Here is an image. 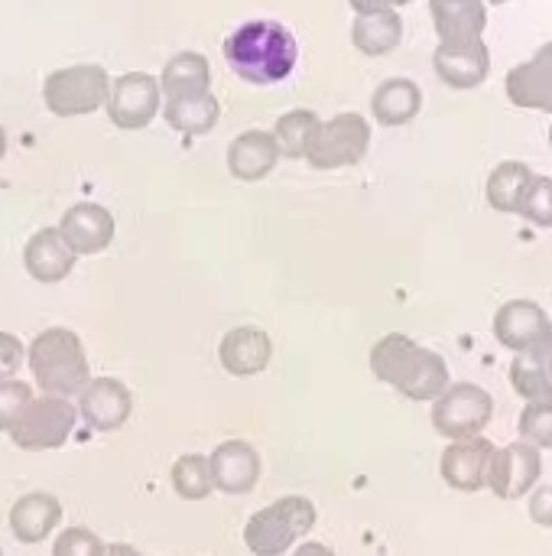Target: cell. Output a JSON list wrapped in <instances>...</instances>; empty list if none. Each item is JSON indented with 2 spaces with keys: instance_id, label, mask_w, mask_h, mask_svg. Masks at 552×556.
I'll use <instances>...</instances> for the list:
<instances>
[{
  "instance_id": "obj_9",
  "label": "cell",
  "mask_w": 552,
  "mask_h": 556,
  "mask_svg": "<svg viewBox=\"0 0 552 556\" xmlns=\"http://www.w3.org/2000/svg\"><path fill=\"white\" fill-rule=\"evenodd\" d=\"M107 98H111L107 101L111 121L117 127L137 130V127L150 124L159 111V78H153L146 72H127L111 85Z\"/></svg>"
},
{
  "instance_id": "obj_23",
  "label": "cell",
  "mask_w": 552,
  "mask_h": 556,
  "mask_svg": "<svg viewBox=\"0 0 552 556\" xmlns=\"http://www.w3.org/2000/svg\"><path fill=\"white\" fill-rule=\"evenodd\" d=\"M208 62L202 52H176L159 78V88L166 98H185V94H205L208 91Z\"/></svg>"
},
{
  "instance_id": "obj_39",
  "label": "cell",
  "mask_w": 552,
  "mask_h": 556,
  "mask_svg": "<svg viewBox=\"0 0 552 556\" xmlns=\"http://www.w3.org/2000/svg\"><path fill=\"white\" fill-rule=\"evenodd\" d=\"M293 556H335L325 544H299L296 551H293Z\"/></svg>"
},
{
  "instance_id": "obj_37",
  "label": "cell",
  "mask_w": 552,
  "mask_h": 556,
  "mask_svg": "<svg viewBox=\"0 0 552 556\" xmlns=\"http://www.w3.org/2000/svg\"><path fill=\"white\" fill-rule=\"evenodd\" d=\"M534 349V355L540 358V365H543V371H547V378L552 381V326L547 329V336L537 342V345H530Z\"/></svg>"
},
{
  "instance_id": "obj_28",
  "label": "cell",
  "mask_w": 552,
  "mask_h": 556,
  "mask_svg": "<svg viewBox=\"0 0 552 556\" xmlns=\"http://www.w3.org/2000/svg\"><path fill=\"white\" fill-rule=\"evenodd\" d=\"M316 127H319V117H316L312 111H303V108H299V111H290V114H283V117L277 121L273 140H277L280 153L299 160V156H306Z\"/></svg>"
},
{
  "instance_id": "obj_21",
  "label": "cell",
  "mask_w": 552,
  "mask_h": 556,
  "mask_svg": "<svg viewBox=\"0 0 552 556\" xmlns=\"http://www.w3.org/2000/svg\"><path fill=\"white\" fill-rule=\"evenodd\" d=\"M442 42H482L485 3L482 0H429Z\"/></svg>"
},
{
  "instance_id": "obj_20",
  "label": "cell",
  "mask_w": 552,
  "mask_h": 556,
  "mask_svg": "<svg viewBox=\"0 0 552 556\" xmlns=\"http://www.w3.org/2000/svg\"><path fill=\"white\" fill-rule=\"evenodd\" d=\"M547 329H550L547 313L530 300H514V303L501 306V313L495 319L498 339L514 352H524V349L537 345L547 336Z\"/></svg>"
},
{
  "instance_id": "obj_2",
  "label": "cell",
  "mask_w": 552,
  "mask_h": 556,
  "mask_svg": "<svg viewBox=\"0 0 552 556\" xmlns=\"http://www.w3.org/2000/svg\"><path fill=\"white\" fill-rule=\"evenodd\" d=\"M224 55L238 75L257 85L280 81L296 65V36L277 20H251L224 39Z\"/></svg>"
},
{
  "instance_id": "obj_36",
  "label": "cell",
  "mask_w": 552,
  "mask_h": 556,
  "mask_svg": "<svg viewBox=\"0 0 552 556\" xmlns=\"http://www.w3.org/2000/svg\"><path fill=\"white\" fill-rule=\"evenodd\" d=\"M530 518L540 528H552V485H543V489L534 492V498H530Z\"/></svg>"
},
{
  "instance_id": "obj_12",
  "label": "cell",
  "mask_w": 552,
  "mask_h": 556,
  "mask_svg": "<svg viewBox=\"0 0 552 556\" xmlns=\"http://www.w3.org/2000/svg\"><path fill=\"white\" fill-rule=\"evenodd\" d=\"M208 472H211V489L224 495H247L254 492L260 479V456L251 443L244 440H228L208 456Z\"/></svg>"
},
{
  "instance_id": "obj_35",
  "label": "cell",
  "mask_w": 552,
  "mask_h": 556,
  "mask_svg": "<svg viewBox=\"0 0 552 556\" xmlns=\"http://www.w3.org/2000/svg\"><path fill=\"white\" fill-rule=\"evenodd\" d=\"M23 358H26L23 342L10 332H0V381H10L20 371Z\"/></svg>"
},
{
  "instance_id": "obj_29",
  "label": "cell",
  "mask_w": 552,
  "mask_h": 556,
  "mask_svg": "<svg viewBox=\"0 0 552 556\" xmlns=\"http://www.w3.org/2000/svg\"><path fill=\"white\" fill-rule=\"evenodd\" d=\"M172 489L185 502H202L211 495V472H208V456L189 453L179 456L172 466Z\"/></svg>"
},
{
  "instance_id": "obj_43",
  "label": "cell",
  "mask_w": 552,
  "mask_h": 556,
  "mask_svg": "<svg viewBox=\"0 0 552 556\" xmlns=\"http://www.w3.org/2000/svg\"><path fill=\"white\" fill-rule=\"evenodd\" d=\"M0 556H3V551H0Z\"/></svg>"
},
{
  "instance_id": "obj_4",
  "label": "cell",
  "mask_w": 552,
  "mask_h": 556,
  "mask_svg": "<svg viewBox=\"0 0 552 556\" xmlns=\"http://www.w3.org/2000/svg\"><path fill=\"white\" fill-rule=\"evenodd\" d=\"M312 528H316V505L303 495H286L260 508L247 521L244 544L254 556H283Z\"/></svg>"
},
{
  "instance_id": "obj_33",
  "label": "cell",
  "mask_w": 552,
  "mask_h": 556,
  "mask_svg": "<svg viewBox=\"0 0 552 556\" xmlns=\"http://www.w3.org/2000/svg\"><path fill=\"white\" fill-rule=\"evenodd\" d=\"M104 554V544L94 531L88 528H65L59 538H55V547L52 556H101Z\"/></svg>"
},
{
  "instance_id": "obj_18",
  "label": "cell",
  "mask_w": 552,
  "mask_h": 556,
  "mask_svg": "<svg viewBox=\"0 0 552 556\" xmlns=\"http://www.w3.org/2000/svg\"><path fill=\"white\" fill-rule=\"evenodd\" d=\"M508 94L524 108L552 111V42L508 75Z\"/></svg>"
},
{
  "instance_id": "obj_14",
  "label": "cell",
  "mask_w": 552,
  "mask_h": 556,
  "mask_svg": "<svg viewBox=\"0 0 552 556\" xmlns=\"http://www.w3.org/2000/svg\"><path fill=\"white\" fill-rule=\"evenodd\" d=\"M270 358H273V342L264 329H254V326L231 329L218 345V362L234 378L260 375L270 365Z\"/></svg>"
},
{
  "instance_id": "obj_5",
  "label": "cell",
  "mask_w": 552,
  "mask_h": 556,
  "mask_svg": "<svg viewBox=\"0 0 552 556\" xmlns=\"http://www.w3.org/2000/svg\"><path fill=\"white\" fill-rule=\"evenodd\" d=\"M78 420V410L68 401L59 397H33L20 420L10 430V440L16 450L26 453H42V450H59L72 437Z\"/></svg>"
},
{
  "instance_id": "obj_26",
  "label": "cell",
  "mask_w": 552,
  "mask_h": 556,
  "mask_svg": "<svg viewBox=\"0 0 552 556\" xmlns=\"http://www.w3.org/2000/svg\"><path fill=\"white\" fill-rule=\"evenodd\" d=\"M420 111V88L410 78H390L374 91V114L381 124H407Z\"/></svg>"
},
{
  "instance_id": "obj_6",
  "label": "cell",
  "mask_w": 552,
  "mask_h": 556,
  "mask_svg": "<svg viewBox=\"0 0 552 556\" xmlns=\"http://www.w3.org/2000/svg\"><path fill=\"white\" fill-rule=\"evenodd\" d=\"M371 143V127L361 114L345 111L335 114L332 121H319L312 143L306 150V160L316 169H338V166H351L364 156Z\"/></svg>"
},
{
  "instance_id": "obj_15",
  "label": "cell",
  "mask_w": 552,
  "mask_h": 556,
  "mask_svg": "<svg viewBox=\"0 0 552 556\" xmlns=\"http://www.w3.org/2000/svg\"><path fill=\"white\" fill-rule=\"evenodd\" d=\"M491 456H495V446L488 440L482 437L459 440L442 453V479L459 492H478L488 485Z\"/></svg>"
},
{
  "instance_id": "obj_41",
  "label": "cell",
  "mask_w": 552,
  "mask_h": 556,
  "mask_svg": "<svg viewBox=\"0 0 552 556\" xmlns=\"http://www.w3.org/2000/svg\"><path fill=\"white\" fill-rule=\"evenodd\" d=\"M3 150H7V137H3V127H0V156H3Z\"/></svg>"
},
{
  "instance_id": "obj_40",
  "label": "cell",
  "mask_w": 552,
  "mask_h": 556,
  "mask_svg": "<svg viewBox=\"0 0 552 556\" xmlns=\"http://www.w3.org/2000/svg\"><path fill=\"white\" fill-rule=\"evenodd\" d=\"M101 556H143V554H137L130 544H111V547H104V554Z\"/></svg>"
},
{
  "instance_id": "obj_25",
  "label": "cell",
  "mask_w": 552,
  "mask_h": 556,
  "mask_svg": "<svg viewBox=\"0 0 552 556\" xmlns=\"http://www.w3.org/2000/svg\"><path fill=\"white\" fill-rule=\"evenodd\" d=\"M534 173L524 166V163H501L491 179H488V199L495 208L501 212H521L524 208V199L534 186Z\"/></svg>"
},
{
  "instance_id": "obj_27",
  "label": "cell",
  "mask_w": 552,
  "mask_h": 556,
  "mask_svg": "<svg viewBox=\"0 0 552 556\" xmlns=\"http://www.w3.org/2000/svg\"><path fill=\"white\" fill-rule=\"evenodd\" d=\"M400 33H403V23H400V13L397 10H377V13H361L355 20V42L364 49V52H387L390 46L400 42Z\"/></svg>"
},
{
  "instance_id": "obj_19",
  "label": "cell",
  "mask_w": 552,
  "mask_h": 556,
  "mask_svg": "<svg viewBox=\"0 0 552 556\" xmlns=\"http://www.w3.org/2000/svg\"><path fill=\"white\" fill-rule=\"evenodd\" d=\"M277 160H280V147L267 130H247L228 147V169L244 182L264 179L277 166Z\"/></svg>"
},
{
  "instance_id": "obj_17",
  "label": "cell",
  "mask_w": 552,
  "mask_h": 556,
  "mask_svg": "<svg viewBox=\"0 0 552 556\" xmlns=\"http://www.w3.org/2000/svg\"><path fill=\"white\" fill-rule=\"evenodd\" d=\"M62 521V505L46 492H29L10 508V531L20 544H42Z\"/></svg>"
},
{
  "instance_id": "obj_42",
  "label": "cell",
  "mask_w": 552,
  "mask_h": 556,
  "mask_svg": "<svg viewBox=\"0 0 552 556\" xmlns=\"http://www.w3.org/2000/svg\"><path fill=\"white\" fill-rule=\"evenodd\" d=\"M550 140H552V130H550Z\"/></svg>"
},
{
  "instance_id": "obj_10",
  "label": "cell",
  "mask_w": 552,
  "mask_h": 556,
  "mask_svg": "<svg viewBox=\"0 0 552 556\" xmlns=\"http://www.w3.org/2000/svg\"><path fill=\"white\" fill-rule=\"evenodd\" d=\"M130 410H133V397L127 384L117 378H91L88 388L78 394V414L98 433L120 430L130 420Z\"/></svg>"
},
{
  "instance_id": "obj_3",
  "label": "cell",
  "mask_w": 552,
  "mask_h": 556,
  "mask_svg": "<svg viewBox=\"0 0 552 556\" xmlns=\"http://www.w3.org/2000/svg\"><path fill=\"white\" fill-rule=\"evenodd\" d=\"M26 362H29L33 381L42 391V397L68 401V397H78L91 381L88 355H85L78 332L62 329V326L39 332L29 342Z\"/></svg>"
},
{
  "instance_id": "obj_7",
  "label": "cell",
  "mask_w": 552,
  "mask_h": 556,
  "mask_svg": "<svg viewBox=\"0 0 552 556\" xmlns=\"http://www.w3.org/2000/svg\"><path fill=\"white\" fill-rule=\"evenodd\" d=\"M495 414L491 394L478 384H452L436 397L433 424L449 440H475Z\"/></svg>"
},
{
  "instance_id": "obj_34",
  "label": "cell",
  "mask_w": 552,
  "mask_h": 556,
  "mask_svg": "<svg viewBox=\"0 0 552 556\" xmlns=\"http://www.w3.org/2000/svg\"><path fill=\"white\" fill-rule=\"evenodd\" d=\"M521 215H527L534 225H543V228H550L552 225V179H547V176H537V179H534V186H530V192H527V199H524V208H521Z\"/></svg>"
},
{
  "instance_id": "obj_24",
  "label": "cell",
  "mask_w": 552,
  "mask_h": 556,
  "mask_svg": "<svg viewBox=\"0 0 552 556\" xmlns=\"http://www.w3.org/2000/svg\"><path fill=\"white\" fill-rule=\"evenodd\" d=\"M163 117L182 130V134H205L218 121V101L211 91L205 94H185V98H169L163 108Z\"/></svg>"
},
{
  "instance_id": "obj_8",
  "label": "cell",
  "mask_w": 552,
  "mask_h": 556,
  "mask_svg": "<svg viewBox=\"0 0 552 556\" xmlns=\"http://www.w3.org/2000/svg\"><path fill=\"white\" fill-rule=\"evenodd\" d=\"M107 98V72L94 62L59 68L46 78V104L55 114H88Z\"/></svg>"
},
{
  "instance_id": "obj_16",
  "label": "cell",
  "mask_w": 552,
  "mask_h": 556,
  "mask_svg": "<svg viewBox=\"0 0 552 556\" xmlns=\"http://www.w3.org/2000/svg\"><path fill=\"white\" fill-rule=\"evenodd\" d=\"M75 261L78 257L62 241L59 228H39L26 241V248H23V267L39 283H59V280H65L72 274V267H75Z\"/></svg>"
},
{
  "instance_id": "obj_22",
  "label": "cell",
  "mask_w": 552,
  "mask_h": 556,
  "mask_svg": "<svg viewBox=\"0 0 552 556\" xmlns=\"http://www.w3.org/2000/svg\"><path fill=\"white\" fill-rule=\"evenodd\" d=\"M436 68L452 85H478L488 75V49L482 42H442L436 49Z\"/></svg>"
},
{
  "instance_id": "obj_30",
  "label": "cell",
  "mask_w": 552,
  "mask_h": 556,
  "mask_svg": "<svg viewBox=\"0 0 552 556\" xmlns=\"http://www.w3.org/2000/svg\"><path fill=\"white\" fill-rule=\"evenodd\" d=\"M511 378H514V388L524 397H530V401H550L552 397V381L547 378L540 358L534 355V349L517 352V362L511 368Z\"/></svg>"
},
{
  "instance_id": "obj_38",
  "label": "cell",
  "mask_w": 552,
  "mask_h": 556,
  "mask_svg": "<svg viewBox=\"0 0 552 556\" xmlns=\"http://www.w3.org/2000/svg\"><path fill=\"white\" fill-rule=\"evenodd\" d=\"M361 13H377V10H390V3H400V0H351Z\"/></svg>"
},
{
  "instance_id": "obj_11",
  "label": "cell",
  "mask_w": 552,
  "mask_h": 556,
  "mask_svg": "<svg viewBox=\"0 0 552 556\" xmlns=\"http://www.w3.org/2000/svg\"><path fill=\"white\" fill-rule=\"evenodd\" d=\"M62 241L72 248L75 257H91L111 248L114 241V215L104 205L94 202H78L72 205L62 222H59Z\"/></svg>"
},
{
  "instance_id": "obj_32",
  "label": "cell",
  "mask_w": 552,
  "mask_h": 556,
  "mask_svg": "<svg viewBox=\"0 0 552 556\" xmlns=\"http://www.w3.org/2000/svg\"><path fill=\"white\" fill-rule=\"evenodd\" d=\"M33 388L26 381H0V433H10L13 424L20 420V414L26 410V404L33 401Z\"/></svg>"
},
{
  "instance_id": "obj_31",
  "label": "cell",
  "mask_w": 552,
  "mask_h": 556,
  "mask_svg": "<svg viewBox=\"0 0 552 556\" xmlns=\"http://www.w3.org/2000/svg\"><path fill=\"white\" fill-rule=\"evenodd\" d=\"M521 437L534 450H550L552 446V397L550 401H530L524 417H521Z\"/></svg>"
},
{
  "instance_id": "obj_1",
  "label": "cell",
  "mask_w": 552,
  "mask_h": 556,
  "mask_svg": "<svg viewBox=\"0 0 552 556\" xmlns=\"http://www.w3.org/2000/svg\"><path fill=\"white\" fill-rule=\"evenodd\" d=\"M371 371L410 401H433L449 388V368L442 355L416 345L400 332L384 336L371 349Z\"/></svg>"
},
{
  "instance_id": "obj_13",
  "label": "cell",
  "mask_w": 552,
  "mask_h": 556,
  "mask_svg": "<svg viewBox=\"0 0 552 556\" xmlns=\"http://www.w3.org/2000/svg\"><path fill=\"white\" fill-rule=\"evenodd\" d=\"M540 469H543L540 450H534L527 443H511L504 450H495L491 469H488V485L501 498H521L534 489Z\"/></svg>"
}]
</instances>
